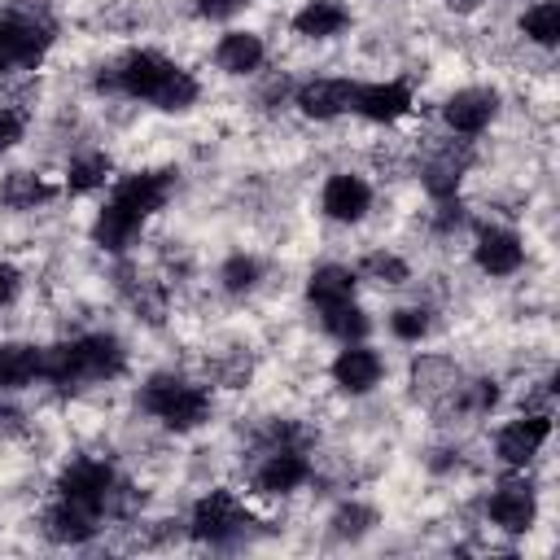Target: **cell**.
<instances>
[{"label": "cell", "instance_id": "1", "mask_svg": "<svg viewBox=\"0 0 560 560\" xmlns=\"http://www.w3.org/2000/svg\"><path fill=\"white\" fill-rule=\"evenodd\" d=\"M118 83H122V92H131L140 101H153L162 109H184L197 96L192 74L179 70L175 61L158 57V52H131L122 61V70H118Z\"/></svg>", "mask_w": 560, "mask_h": 560}, {"label": "cell", "instance_id": "2", "mask_svg": "<svg viewBox=\"0 0 560 560\" xmlns=\"http://www.w3.org/2000/svg\"><path fill=\"white\" fill-rule=\"evenodd\" d=\"M122 368V350L114 337H83V341H66L44 350L39 359V376L70 385V381H96V376H114Z\"/></svg>", "mask_w": 560, "mask_h": 560}, {"label": "cell", "instance_id": "3", "mask_svg": "<svg viewBox=\"0 0 560 560\" xmlns=\"http://www.w3.org/2000/svg\"><path fill=\"white\" fill-rule=\"evenodd\" d=\"M140 402H144L162 424H171V429H197V424L206 420V411H210L206 389L184 385V381H175V376L149 381L144 394H140Z\"/></svg>", "mask_w": 560, "mask_h": 560}, {"label": "cell", "instance_id": "4", "mask_svg": "<svg viewBox=\"0 0 560 560\" xmlns=\"http://www.w3.org/2000/svg\"><path fill=\"white\" fill-rule=\"evenodd\" d=\"M109 486H114V472H109L101 459H79V464H70V468L61 472V486H57V490H61V499H70V503H83L88 512H101Z\"/></svg>", "mask_w": 560, "mask_h": 560}, {"label": "cell", "instance_id": "5", "mask_svg": "<svg viewBox=\"0 0 560 560\" xmlns=\"http://www.w3.org/2000/svg\"><path fill=\"white\" fill-rule=\"evenodd\" d=\"M245 525V512L236 508V499L228 490H210L197 508H192V534L197 538H210V542H223L228 534H236Z\"/></svg>", "mask_w": 560, "mask_h": 560}, {"label": "cell", "instance_id": "6", "mask_svg": "<svg viewBox=\"0 0 560 560\" xmlns=\"http://www.w3.org/2000/svg\"><path fill=\"white\" fill-rule=\"evenodd\" d=\"M171 192V171H144V175H131L114 188V206H122L127 214H136L144 223V214H153Z\"/></svg>", "mask_w": 560, "mask_h": 560}, {"label": "cell", "instance_id": "7", "mask_svg": "<svg viewBox=\"0 0 560 560\" xmlns=\"http://www.w3.org/2000/svg\"><path fill=\"white\" fill-rule=\"evenodd\" d=\"M48 48V31L35 22H0V66H31Z\"/></svg>", "mask_w": 560, "mask_h": 560}, {"label": "cell", "instance_id": "8", "mask_svg": "<svg viewBox=\"0 0 560 560\" xmlns=\"http://www.w3.org/2000/svg\"><path fill=\"white\" fill-rule=\"evenodd\" d=\"M354 109L372 122H394L411 109V92L407 83H368V88H354Z\"/></svg>", "mask_w": 560, "mask_h": 560}, {"label": "cell", "instance_id": "9", "mask_svg": "<svg viewBox=\"0 0 560 560\" xmlns=\"http://www.w3.org/2000/svg\"><path fill=\"white\" fill-rule=\"evenodd\" d=\"M298 105H302L306 118H337L341 109L354 105V83H346V79H315V83H306L298 92Z\"/></svg>", "mask_w": 560, "mask_h": 560}, {"label": "cell", "instance_id": "10", "mask_svg": "<svg viewBox=\"0 0 560 560\" xmlns=\"http://www.w3.org/2000/svg\"><path fill=\"white\" fill-rule=\"evenodd\" d=\"M368 201H372V192H368V184H363L359 175H332V179L324 184V210H328L337 223L363 219V214H368Z\"/></svg>", "mask_w": 560, "mask_h": 560}, {"label": "cell", "instance_id": "11", "mask_svg": "<svg viewBox=\"0 0 560 560\" xmlns=\"http://www.w3.org/2000/svg\"><path fill=\"white\" fill-rule=\"evenodd\" d=\"M551 433V416H525V420H512L503 433H499V455L508 464H525L534 459V451L547 442Z\"/></svg>", "mask_w": 560, "mask_h": 560}, {"label": "cell", "instance_id": "12", "mask_svg": "<svg viewBox=\"0 0 560 560\" xmlns=\"http://www.w3.org/2000/svg\"><path fill=\"white\" fill-rule=\"evenodd\" d=\"M332 381L350 394H368L376 381H381V359L363 346H346L337 359H332Z\"/></svg>", "mask_w": 560, "mask_h": 560}, {"label": "cell", "instance_id": "13", "mask_svg": "<svg viewBox=\"0 0 560 560\" xmlns=\"http://www.w3.org/2000/svg\"><path fill=\"white\" fill-rule=\"evenodd\" d=\"M477 267L490 276H512L521 267V241L503 228H486L477 236Z\"/></svg>", "mask_w": 560, "mask_h": 560}, {"label": "cell", "instance_id": "14", "mask_svg": "<svg viewBox=\"0 0 560 560\" xmlns=\"http://www.w3.org/2000/svg\"><path fill=\"white\" fill-rule=\"evenodd\" d=\"M494 118V92H481V88H468V92H455L446 101V122L464 136L481 131L486 122Z\"/></svg>", "mask_w": 560, "mask_h": 560}, {"label": "cell", "instance_id": "15", "mask_svg": "<svg viewBox=\"0 0 560 560\" xmlns=\"http://www.w3.org/2000/svg\"><path fill=\"white\" fill-rule=\"evenodd\" d=\"M490 516H494V525H503V529H512V534L529 529V521H534V490L521 486V481L503 486V490L490 499Z\"/></svg>", "mask_w": 560, "mask_h": 560}, {"label": "cell", "instance_id": "16", "mask_svg": "<svg viewBox=\"0 0 560 560\" xmlns=\"http://www.w3.org/2000/svg\"><path fill=\"white\" fill-rule=\"evenodd\" d=\"M302 481H306V459L293 455V451L271 455V459L258 468V490H262V494H284V490H293V486H302Z\"/></svg>", "mask_w": 560, "mask_h": 560}, {"label": "cell", "instance_id": "17", "mask_svg": "<svg viewBox=\"0 0 560 560\" xmlns=\"http://www.w3.org/2000/svg\"><path fill=\"white\" fill-rule=\"evenodd\" d=\"M92 529H96V512H88L83 503L61 499V503L48 512V534H52L57 542H83V538H92Z\"/></svg>", "mask_w": 560, "mask_h": 560}, {"label": "cell", "instance_id": "18", "mask_svg": "<svg viewBox=\"0 0 560 560\" xmlns=\"http://www.w3.org/2000/svg\"><path fill=\"white\" fill-rule=\"evenodd\" d=\"M39 359H44V350L22 346V341H4L0 346V385L18 389V385L35 381L39 376Z\"/></svg>", "mask_w": 560, "mask_h": 560}, {"label": "cell", "instance_id": "19", "mask_svg": "<svg viewBox=\"0 0 560 560\" xmlns=\"http://www.w3.org/2000/svg\"><path fill=\"white\" fill-rule=\"evenodd\" d=\"M219 66L228 70V74H245V70H254L258 61H262V44H258V35H245V31H232V35H223L219 39Z\"/></svg>", "mask_w": 560, "mask_h": 560}, {"label": "cell", "instance_id": "20", "mask_svg": "<svg viewBox=\"0 0 560 560\" xmlns=\"http://www.w3.org/2000/svg\"><path fill=\"white\" fill-rule=\"evenodd\" d=\"M346 22H350V13H346L337 0H311V4L293 18V26H298L302 35H315V39H319V35H337Z\"/></svg>", "mask_w": 560, "mask_h": 560}, {"label": "cell", "instance_id": "21", "mask_svg": "<svg viewBox=\"0 0 560 560\" xmlns=\"http://www.w3.org/2000/svg\"><path fill=\"white\" fill-rule=\"evenodd\" d=\"M136 232H140V219H136V214H127V210H122V206H114V201L96 214V228H92L96 245H105V249H122Z\"/></svg>", "mask_w": 560, "mask_h": 560}, {"label": "cell", "instance_id": "22", "mask_svg": "<svg viewBox=\"0 0 560 560\" xmlns=\"http://www.w3.org/2000/svg\"><path fill=\"white\" fill-rule=\"evenodd\" d=\"M354 298V271H346V267H319L315 276H311V302H319V306H341V302H350Z\"/></svg>", "mask_w": 560, "mask_h": 560}, {"label": "cell", "instance_id": "23", "mask_svg": "<svg viewBox=\"0 0 560 560\" xmlns=\"http://www.w3.org/2000/svg\"><path fill=\"white\" fill-rule=\"evenodd\" d=\"M521 26H525V35H529L534 44H547V48H551V44L560 39V4H556V0L534 4V9L525 13V22H521Z\"/></svg>", "mask_w": 560, "mask_h": 560}, {"label": "cell", "instance_id": "24", "mask_svg": "<svg viewBox=\"0 0 560 560\" xmlns=\"http://www.w3.org/2000/svg\"><path fill=\"white\" fill-rule=\"evenodd\" d=\"M328 315H324V328L332 332V337H341V341H359L363 332H368V315L354 306V302H341V306H324Z\"/></svg>", "mask_w": 560, "mask_h": 560}, {"label": "cell", "instance_id": "25", "mask_svg": "<svg viewBox=\"0 0 560 560\" xmlns=\"http://www.w3.org/2000/svg\"><path fill=\"white\" fill-rule=\"evenodd\" d=\"M0 197L13 206V210H31L35 201H44L48 197V188L35 179V175H26V171H18V175H9L4 179V188H0Z\"/></svg>", "mask_w": 560, "mask_h": 560}, {"label": "cell", "instance_id": "26", "mask_svg": "<svg viewBox=\"0 0 560 560\" xmlns=\"http://www.w3.org/2000/svg\"><path fill=\"white\" fill-rule=\"evenodd\" d=\"M109 175V158H101V153H92V158H79V162H70V188L74 192H88V188H96L101 179Z\"/></svg>", "mask_w": 560, "mask_h": 560}, {"label": "cell", "instance_id": "27", "mask_svg": "<svg viewBox=\"0 0 560 560\" xmlns=\"http://www.w3.org/2000/svg\"><path fill=\"white\" fill-rule=\"evenodd\" d=\"M363 271L376 276V280H385V284H402V280H407V267H402L394 254H368V258H363Z\"/></svg>", "mask_w": 560, "mask_h": 560}, {"label": "cell", "instance_id": "28", "mask_svg": "<svg viewBox=\"0 0 560 560\" xmlns=\"http://www.w3.org/2000/svg\"><path fill=\"white\" fill-rule=\"evenodd\" d=\"M394 337H402V341H420L424 332H429V315L424 311H416V306H407V311H394Z\"/></svg>", "mask_w": 560, "mask_h": 560}, {"label": "cell", "instance_id": "29", "mask_svg": "<svg viewBox=\"0 0 560 560\" xmlns=\"http://www.w3.org/2000/svg\"><path fill=\"white\" fill-rule=\"evenodd\" d=\"M254 276H258L254 258H228V267H223V284H228V289H249Z\"/></svg>", "mask_w": 560, "mask_h": 560}, {"label": "cell", "instance_id": "30", "mask_svg": "<svg viewBox=\"0 0 560 560\" xmlns=\"http://www.w3.org/2000/svg\"><path fill=\"white\" fill-rule=\"evenodd\" d=\"M368 521H372V512H363V508H346V512H337V534H363L368 529Z\"/></svg>", "mask_w": 560, "mask_h": 560}, {"label": "cell", "instance_id": "31", "mask_svg": "<svg viewBox=\"0 0 560 560\" xmlns=\"http://www.w3.org/2000/svg\"><path fill=\"white\" fill-rule=\"evenodd\" d=\"M18 140H22V118L13 109H0V153L13 149Z\"/></svg>", "mask_w": 560, "mask_h": 560}, {"label": "cell", "instance_id": "32", "mask_svg": "<svg viewBox=\"0 0 560 560\" xmlns=\"http://www.w3.org/2000/svg\"><path fill=\"white\" fill-rule=\"evenodd\" d=\"M245 0H197V9H201V18H228V13H236Z\"/></svg>", "mask_w": 560, "mask_h": 560}, {"label": "cell", "instance_id": "33", "mask_svg": "<svg viewBox=\"0 0 560 560\" xmlns=\"http://www.w3.org/2000/svg\"><path fill=\"white\" fill-rule=\"evenodd\" d=\"M13 289H18V271L13 267H0V302H9Z\"/></svg>", "mask_w": 560, "mask_h": 560}]
</instances>
